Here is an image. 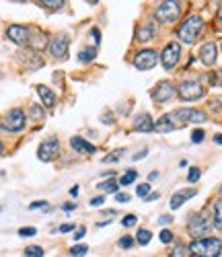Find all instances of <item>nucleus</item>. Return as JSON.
I'll return each mask as SVG.
<instances>
[{
	"label": "nucleus",
	"mask_w": 222,
	"mask_h": 257,
	"mask_svg": "<svg viewBox=\"0 0 222 257\" xmlns=\"http://www.w3.org/2000/svg\"><path fill=\"white\" fill-rule=\"evenodd\" d=\"M204 136H206V134H204L202 130H193V134H191V142H195V144H197V142H202Z\"/></svg>",
	"instance_id": "37"
},
{
	"label": "nucleus",
	"mask_w": 222,
	"mask_h": 257,
	"mask_svg": "<svg viewBox=\"0 0 222 257\" xmlns=\"http://www.w3.org/2000/svg\"><path fill=\"white\" fill-rule=\"evenodd\" d=\"M148 155V151H146V148H144V151H140L138 155H134V161H140V159H144Z\"/></svg>",
	"instance_id": "45"
},
{
	"label": "nucleus",
	"mask_w": 222,
	"mask_h": 257,
	"mask_svg": "<svg viewBox=\"0 0 222 257\" xmlns=\"http://www.w3.org/2000/svg\"><path fill=\"white\" fill-rule=\"evenodd\" d=\"M78 194V185H74L72 189H70V196H76Z\"/></svg>",
	"instance_id": "51"
},
{
	"label": "nucleus",
	"mask_w": 222,
	"mask_h": 257,
	"mask_svg": "<svg viewBox=\"0 0 222 257\" xmlns=\"http://www.w3.org/2000/svg\"><path fill=\"white\" fill-rule=\"evenodd\" d=\"M91 35L95 37V44H99V29H93V31H91Z\"/></svg>",
	"instance_id": "49"
},
{
	"label": "nucleus",
	"mask_w": 222,
	"mask_h": 257,
	"mask_svg": "<svg viewBox=\"0 0 222 257\" xmlns=\"http://www.w3.org/2000/svg\"><path fill=\"white\" fill-rule=\"evenodd\" d=\"M212 226H214V222L206 216L204 212L193 214V216L189 218V222H187V230L193 234V237H199V234H208L212 230Z\"/></svg>",
	"instance_id": "5"
},
{
	"label": "nucleus",
	"mask_w": 222,
	"mask_h": 257,
	"mask_svg": "<svg viewBox=\"0 0 222 257\" xmlns=\"http://www.w3.org/2000/svg\"><path fill=\"white\" fill-rule=\"evenodd\" d=\"M171 117L181 119L183 123H202L206 121V113L199 109H191V107H183V109H175L171 113Z\"/></svg>",
	"instance_id": "9"
},
{
	"label": "nucleus",
	"mask_w": 222,
	"mask_h": 257,
	"mask_svg": "<svg viewBox=\"0 0 222 257\" xmlns=\"http://www.w3.org/2000/svg\"><path fill=\"white\" fill-rule=\"evenodd\" d=\"M29 117L35 119V121H41V119H46V111H43L39 105H33L29 109Z\"/></svg>",
	"instance_id": "24"
},
{
	"label": "nucleus",
	"mask_w": 222,
	"mask_h": 257,
	"mask_svg": "<svg viewBox=\"0 0 222 257\" xmlns=\"http://www.w3.org/2000/svg\"><path fill=\"white\" fill-rule=\"evenodd\" d=\"M199 175H202V171H199L197 167H191V171H189V175H187V181H189V183H195V181L199 179Z\"/></svg>",
	"instance_id": "32"
},
{
	"label": "nucleus",
	"mask_w": 222,
	"mask_h": 257,
	"mask_svg": "<svg viewBox=\"0 0 222 257\" xmlns=\"http://www.w3.org/2000/svg\"><path fill=\"white\" fill-rule=\"evenodd\" d=\"M103 202H105V198H103V196H97V198L91 200V206H93V208H99V206H103Z\"/></svg>",
	"instance_id": "41"
},
{
	"label": "nucleus",
	"mask_w": 222,
	"mask_h": 257,
	"mask_svg": "<svg viewBox=\"0 0 222 257\" xmlns=\"http://www.w3.org/2000/svg\"><path fill=\"white\" fill-rule=\"evenodd\" d=\"M173 95H175V87H173L171 82H167V80H165V82H159L157 89L152 91V99L157 101V103H165V101H169Z\"/></svg>",
	"instance_id": "13"
},
{
	"label": "nucleus",
	"mask_w": 222,
	"mask_h": 257,
	"mask_svg": "<svg viewBox=\"0 0 222 257\" xmlns=\"http://www.w3.org/2000/svg\"><path fill=\"white\" fill-rule=\"evenodd\" d=\"M103 123H114V115L105 113V115H103Z\"/></svg>",
	"instance_id": "46"
},
{
	"label": "nucleus",
	"mask_w": 222,
	"mask_h": 257,
	"mask_svg": "<svg viewBox=\"0 0 222 257\" xmlns=\"http://www.w3.org/2000/svg\"><path fill=\"white\" fill-rule=\"evenodd\" d=\"M159 198H161V194H157V191H154V194H150V196L144 198V200H146V202H154V200H159Z\"/></svg>",
	"instance_id": "44"
},
{
	"label": "nucleus",
	"mask_w": 222,
	"mask_h": 257,
	"mask_svg": "<svg viewBox=\"0 0 222 257\" xmlns=\"http://www.w3.org/2000/svg\"><path fill=\"white\" fill-rule=\"evenodd\" d=\"M19 234H21V237H33V234H37V228H35V226H25V228H19Z\"/></svg>",
	"instance_id": "33"
},
{
	"label": "nucleus",
	"mask_w": 222,
	"mask_h": 257,
	"mask_svg": "<svg viewBox=\"0 0 222 257\" xmlns=\"http://www.w3.org/2000/svg\"><path fill=\"white\" fill-rule=\"evenodd\" d=\"M25 111L23 109H19V107H15V109H11L7 115H5V119H3V125L5 130H9V132H21L25 127Z\"/></svg>",
	"instance_id": "7"
},
{
	"label": "nucleus",
	"mask_w": 222,
	"mask_h": 257,
	"mask_svg": "<svg viewBox=\"0 0 222 257\" xmlns=\"http://www.w3.org/2000/svg\"><path fill=\"white\" fill-rule=\"evenodd\" d=\"M210 82L214 84V87H222V70H214L210 74Z\"/></svg>",
	"instance_id": "31"
},
{
	"label": "nucleus",
	"mask_w": 222,
	"mask_h": 257,
	"mask_svg": "<svg viewBox=\"0 0 222 257\" xmlns=\"http://www.w3.org/2000/svg\"><path fill=\"white\" fill-rule=\"evenodd\" d=\"M199 60H202L206 66H212L216 62V46L214 44H204L202 50H199Z\"/></svg>",
	"instance_id": "17"
},
{
	"label": "nucleus",
	"mask_w": 222,
	"mask_h": 257,
	"mask_svg": "<svg viewBox=\"0 0 222 257\" xmlns=\"http://www.w3.org/2000/svg\"><path fill=\"white\" fill-rule=\"evenodd\" d=\"M157 62H159V54L157 52L154 50H142L134 58V66L138 70H150V68L157 66Z\"/></svg>",
	"instance_id": "10"
},
{
	"label": "nucleus",
	"mask_w": 222,
	"mask_h": 257,
	"mask_svg": "<svg viewBox=\"0 0 222 257\" xmlns=\"http://www.w3.org/2000/svg\"><path fill=\"white\" fill-rule=\"evenodd\" d=\"M3 153H5V146H3V142H0V157H3Z\"/></svg>",
	"instance_id": "53"
},
{
	"label": "nucleus",
	"mask_w": 222,
	"mask_h": 257,
	"mask_svg": "<svg viewBox=\"0 0 222 257\" xmlns=\"http://www.w3.org/2000/svg\"><path fill=\"white\" fill-rule=\"evenodd\" d=\"M7 37L13 41V44H17V46H23L25 41L31 39V37H29V29H27L25 25H11V27L7 29Z\"/></svg>",
	"instance_id": "12"
},
{
	"label": "nucleus",
	"mask_w": 222,
	"mask_h": 257,
	"mask_svg": "<svg viewBox=\"0 0 222 257\" xmlns=\"http://www.w3.org/2000/svg\"><path fill=\"white\" fill-rule=\"evenodd\" d=\"M136 177H138V173L134 169H130L126 175H122V179H120V185H130V183H134L136 181Z\"/></svg>",
	"instance_id": "26"
},
{
	"label": "nucleus",
	"mask_w": 222,
	"mask_h": 257,
	"mask_svg": "<svg viewBox=\"0 0 222 257\" xmlns=\"http://www.w3.org/2000/svg\"><path fill=\"white\" fill-rule=\"evenodd\" d=\"M134 130L136 132H152L154 130V121L148 113H140L136 119H134Z\"/></svg>",
	"instance_id": "16"
},
{
	"label": "nucleus",
	"mask_w": 222,
	"mask_h": 257,
	"mask_svg": "<svg viewBox=\"0 0 222 257\" xmlns=\"http://www.w3.org/2000/svg\"><path fill=\"white\" fill-rule=\"evenodd\" d=\"M220 251H222V243L220 239L214 237L195 239L189 245V253H193L195 257H220Z\"/></svg>",
	"instance_id": "1"
},
{
	"label": "nucleus",
	"mask_w": 222,
	"mask_h": 257,
	"mask_svg": "<svg viewBox=\"0 0 222 257\" xmlns=\"http://www.w3.org/2000/svg\"><path fill=\"white\" fill-rule=\"evenodd\" d=\"M99 189H103V191H109V194H118L120 183H116L114 179H111V181H103V183H99Z\"/></svg>",
	"instance_id": "25"
},
{
	"label": "nucleus",
	"mask_w": 222,
	"mask_h": 257,
	"mask_svg": "<svg viewBox=\"0 0 222 257\" xmlns=\"http://www.w3.org/2000/svg\"><path fill=\"white\" fill-rule=\"evenodd\" d=\"M46 206H48V202H43V200H37V202L29 204V210H37V208H46Z\"/></svg>",
	"instance_id": "40"
},
{
	"label": "nucleus",
	"mask_w": 222,
	"mask_h": 257,
	"mask_svg": "<svg viewBox=\"0 0 222 257\" xmlns=\"http://www.w3.org/2000/svg\"><path fill=\"white\" fill-rule=\"evenodd\" d=\"M181 58V46L177 41H171V44L165 46L163 54H161V62H163V68L165 70H173L177 66V62Z\"/></svg>",
	"instance_id": "8"
},
{
	"label": "nucleus",
	"mask_w": 222,
	"mask_h": 257,
	"mask_svg": "<svg viewBox=\"0 0 222 257\" xmlns=\"http://www.w3.org/2000/svg\"><path fill=\"white\" fill-rule=\"evenodd\" d=\"M84 232H86V228H84V226H80V228L76 230V234H74V241H80V239L84 237Z\"/></svg>",
	"instance_id": "42"
},
{
	"label": "nucleus",
	"mask_w": 222,
	"mask_h": 257,
	"mask_svg": "<svg viewBox=\"0 0 222 257\" xmlns=\"http://www.w3.org/2000/svg\"><path fill=\"white\" fill-rule=\"evenodd\" d=\"M171 222H173L171 216H161V224H171Z\"/></svg>",
	"instance_id": "47"
},
{
	"label": "nucleus",
	"mask_w": 222,
	"mask_h": 257,
	"mask_svg": "<svg viewBox=\"0 0 222 257\" xmlns=\"http://www.w3.org/2000/svg\"><path fill=\"white\" fill-rule=\"evenodd\" d=\"M58 155H60V140L56 136L43 140L39 144V148H37V159L43 161V163H52Z\"/></svg>",
	"instance_id": "6"
},
{
	"label": "nucleus",
	"mask_w": 222,
	"mask_h": 257,
	"mask_svg": "<svg viewBox=\"0 0 222 257\" xmlns=\"http://www.w3.org/2000/svg\"><path fill=\"white\" fill-rule=\"evenodd\" d=\"M86 251H88V249H86V245H76V247H72V249H70V253H72L74 257H82Z\"/></svg>",
	"instance_id": "34"
},
{
	"label": "nucleus",
	"mask_w": 222,
	"mask_h": 257,
	"mask_svg": "<svg viewBox=\"0 0 222 257\" xmlns=\"http://www.w3.org/2000/svg\"><path fill=\"white\" fill-rule=\"evenodd\" d=\"M136 222H138V218L134 216V214H128V216L122 220V224H124V226H134Z\"/></svg>",
	"instance_id": "36"
},
{
	"label": "nucleus",
	"mask_w": 222,
	"mask_h": 257,
	"mask_svg": "<svg viewBox=\"0 0 222 257\" xmlns=\"http://www.w3.org/2000/svg\"><path fill=\"white\" fill-rule=\"evenodd\" d=\"M214 226L216 228H220L222 230V198H218L216 202H214Z\"/></svg>",
	"instance_id": "21"
},
{
	"label": "nucleus",
	"mask_w": 222,
	"mask_h": 257,
	"mask_svg": "<svg viewBox=\"0 0 222 257\" xmlns=\"http://www.w3.org/2000/svg\"><path fill=\"white\" fill-rule=\"evenodd\" d=\"M175 121H173V117L171 115H163L157 123H154V130H157V132H173L175 130Z\"/></svg>",
	"instance_id": "20"
},
{
	"label": "nucleus",
	"mask_w": 222,
	"mask_h": 257,
	"mask_svg": "<svg viewBox=\"0 0 222 257\" xmlns=\"http://www.w3.org/2000/svg\"><path fill=\"white\" fill-rule=\"evenodd\" d=\"M37 95L41 97L43 107H54V103H56V95L52 93V89L43 87V84H37Z\"/></svg>",
	"instance_id": "18"
},
{
	"label": "nucleus",
	"mask_w": 222,
	"mask_h": 257,
	"mask_svg": "<svg viewBox=\"0 0 222 257\" xmlns=\"http://www.w3.org/2000/svg\"><path fill=\"white\" fill-rule=\"evenodd\" d=\"M154 35H157V27H154V23H146V25H142V27L138 29L136 39L144 44V41H150Z\"/></svg>",
	"instance_id": "19"
},
{
	"label": "nucleus",
	"mask_w": 222,
	"mask_h": 257,
	"mask_svg": "<svg viewBox=\"0 0 222 257\" xmlns=\"http://www.w3.org/2000/svg\"><path fill=\"white\" fill-rule=\"evenodd\" d=\"M177 93H179V97L183 101H195V99H202L206 95V89L197 80H183L179 84V89H177Z\"/></svg>",
	"instance_id": "4"
},
{
	"label": "nucleus",
	"mask_w": 222,
	"mask_h": 257,
	"mask_svg": "<svg viewBox=\"0 0 222 257\" xmlns=\"http://www.w3.org/2000/svg\"><path fill=\"white\" fill-rule=\"evenodd\" d=\"M214 142L216 144H222V136H214Z\"/></svg>",
	"instance_id": "52"
},
{
	"label": "nucleus",
	"mask_w": 222,
	"mask_h": 257,
	"mask_svg": "<svg viewBox=\"0 0 222 257\" xmlns=\"http://www.w3.org/2000/svg\"><path fill=\"white\" fill-rule=\"evenodd\" d=\"M197 194V191L193 189V187H189V189H179L177 194L171 198V208L173 210H177V208H181L183 206V202H187L189 198H193Z\"/></svg>",
	"instance_id": "14"
},
{
	"label": "nucleus",
	"mask_w": 222,
	"mask_h": 257,
	"mask_svg": "<svg viewBox=\"0 0 222 257\" xmlns=\"http://www.w3.org/2000/svg\"><path fill=\"white\" fill-rule=\"evenodd\" d=\"M157 19L161 23H175L181 15V3H175V0H167V3H161L157 7Z\"/></svg>",
	"instance_id": "3"
},
{
	"label": "nucleus",
	"mask_w": 222,
	"mask_h": 257,
	"mask_svg": "<svg viewBox=\"0 0 222 257\" xmlns=\"http://www.w3.org/2000/svg\"><path fill=\"white\" fill-rule=\"evenodd\" d=\"M58 230L60 232H70V230H74V224H62Z\"/></svg>",
	"instance_id": "43"
},
{
	"label": "nucleus",
	"mask_w": 222,
	"mask_h": 257,
	"mask_svg": "<svg viewBox=\"0 0 222 257\" xmlns=\"http://www.w3.org/2000/svg\"><path fill=\"white\" fill-rule=\"evenodd\" d=\"M136 196H140V198H148V196H150V183H142V185H138V187H136Z\"/></svg>",
	"instance_id": "30"
},
{
	"label": "nucleus",
	"mask_w": 222,
	"mask_h": 257,
	"mask_svg": "<svg viewBox=\"0 0 222 257\" xmlns=\"http://www.w3.org/2000/svg\"><path fill=\"white\" fill-rule=\"evenodd\" d=\"M216 21H218V25H220V27H222V9H220V11H218V17H216Z\"/></svg>",
	"instance_id": "50"
},
{
	"label": "nucleus",
	"mask_w": 222,
	"mask_h": 257,
	"mask_svg": "<svg viewBox=\"0 0 222 257\" xmlns=\"http://www.w3.org/2000/svg\"><path fill=\"white\" fill-rule=\"evenodd\" d=\"M122 249H130L132 245H134V239H132V237H122L120 239V243H118Z\"/></svg>",
	"instance_id": "35"
},
{
	"label": "nucleus",
	"mask_w": 222,
	"mask_h": 257,
	"mask_svg": "<svg viewBox=\"0 0 222 257\" xmlns=\"http://www.w3.org/2000/svg\"><path fill=\"white\" fill-rule=\"evenodd\" d=\"M116 202H120V204H126V202H130V194H116Z\"/></svg>",
	"instance_id": "39"
},
{
	"label": "nucleus",
	"mask_w": 222,
	"mask_h": 257,
	"mask_svg": "<svg viewBox=\"0 0 222 257\" xmlns=\"http://www.w3.org/2000/svg\"><path fill=\"white\" fill-rule=\"evenodd\" d=\"M220 191H222V185H220Z\"/></svg>",
	"instance_id": "54"
},
{
	"label": "nucleus",
	"mask_w": 222,
	"mask_h": 257,
	"mask_svg": "<svg viewBox=\"0 0 222 257\" xmlns=\"http://www.w3.org/2000/svg\"><path fill=\"white\" fill-rule=\"evenodd\" d=\"M25 255L27 257H43V255H46V251H43L41 247H37V245H31V247L25 249Z\"/></svg>",
	"instance_id": "28"
},
{
	"label": "nucleus",
	"mask_w": 222,
	"mask_h": 257,
	"mask_svg": "<svg viewBox=\"0 0 222 257\" xmlns=\"http://www.w3.org/2000/svg\"><path fill=\"white\" fill-rule=\"evenodd\" d=\"M95 56H97V50H95V48H84V50L78 52V62H82V64L93 62Z\"/></svg>",
	"instance_id": "22"
},
{
	"label": "nucleus",
	"mask_w": 222,
	"mask_h": 257,
	"mask_svg": "<svg viewBox=\"0 0 222 257\" xmlns=\"http://www.w3.org/2000/svg\"><path fill=\"white\" fill-rule=\"evenodd\" d=\"M74 208H76V204H74V202H70V204H64V210H68V212H70V210H74Z\"/></svg>",
	"instance_id": "48"
},
{
	"label": "nucleus",
	"mask_w": 222,
	"mask_h": 257,
	"mask_svg": "<svg viewBox=\"0 0 222 257\" xmlns=\"http://www.w3.org/2000/svg\"><path fill=\"white\" fill-rule=\"evenodd\" d=\"M68 46H70L68 37L66 35H56L50 41V54L54 58H66V54H68Z\"/></svg>",
	"instance_id": "11"
},
{
	"label": "nucleus",
	"mask_w": 222,
	"mask_h": 257,
	"mask_svg": "<svg viewBox=\"0 0 222 257\" xmlns=\"http://www.w3.org/2000/svg\"><path fill=\"white\" fill-rule=\"evenodd\" d=\"M161 241L163 243H171L173 241V232L171 230H161Z\"/></svg>",
	"instance_id": "38"
},
{
	"label": "nucleus",
	"mask_w": 222,
	"mask_h": 257,
	"mask_svg": "<svg viewBox=\"0 0 222 257\" xmlns=\"http://www.w3.org/2000/svg\"><path fill=\"white\" fill-rule=\"evenodd\" d=\"M150 237H152L150 230L140 228V230H138V234H136V241H138L140 245H148V243H150Z\"/></svg>",
	"instance_id": "27"
},
{
	"label": "nucleus",
	"mask_w": 222,
	"mask_h": 257,
	"mask_svg": "<svg viewBox=\"0 0 222 257\" xmlns=\"http://www.w3.org/2000/svg\"><path fill=\"white\" fill-rule=\"evenodd\" d=\"M171 257H189V247L177 245V247H175V251L171 253Z\"/></svg>",
	"instance_id": "29"
},
{
	"label": "nucleus",
	"mask_w": 222,
	"mask_h": 257,
	"mask_svg": "<svg viewBox=\"0 0 222 257\" xmlns=\"http://www.w3.org/2000/svg\"><path fill=\"white\" fill-rule=\"evenodd\" d=\"M43 9H52V11H60V9H64V0H43V3H39Z\"/></svg>",
	"instance_id": "23"
},
{
	"label": "nucleus",
	"mask_w": 222,
	"mask_h": 257,
	"mask_svg": "<svg viewBox=\"0 0 222 257\" xmlns=\"http://www.w3.org/2000/svg\"><path fill=\"white\" fill-rule=\"evenodd\" d=\"M202 27H204V21L197 15H191L189 19L183 21L181 27L177 29V37H179L183 44H193V41L197 39V35H199V31H202Z\"/></svg>",
	"instance_id": "2"
},
{
	"label": "nucleus",
	"mask_w": 222,
	"mask_h": 257,
	"mask_svg": "<svg viewBox=\"0 0 222 257\" xmlns=\"http://www.w3.org/2000/svg\"><path fill=\"white\" fill-rule=\"evenodd\" d=\"M70 146L74 148L76 153H82V155H93L95 153V146L91 142H86L84 138H78V136L70 138Z\"/></svg>",
	"instance_id": "15"
}]
</instances>
